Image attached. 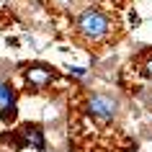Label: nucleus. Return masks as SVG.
I'll list each match as a JSON object with an SVG mask.
<instances>
[{"mask_svg":"<svg viewBox=\"0 0 152 152\" xmlns=\"http://www.w3.org/2000/svg\"><path fill=\"white\" fill-rule=\"evenodd\" d=\"M75 34L88 44H103L113 34V21L111 16L101 8H83L75 18Z\"/></svg>","mask_w":152,"mask_h":152,"instance_id":"obj_1","label":"nucleus"},{"mask_svg":"<svg viewBox=\"0 0 152 152\" xmlns=\"http://www.w3.org/2000/svg\"><path fill=\"white\" fill-rule=\"evenodd\" d=\"M124 111V101L111 90H90L83 101V113L96 124H113Z\"/></svg>","mask_w":152,"mask_h":152,"instance_id":"obj_2","label":"nucleus"},{"mask_svg":"<svg viewBox=\"0 0 152 152\" xmlns=\"http://www.w3.org/2000/svg\"><path fill=\"white\" fill-rule=\"evenodd\" d=\"M5 142L13 147V150L23 152V150H36V152H47V132L41 124H34V121H26L13 132V137L5 134L3 137Z\"/></svg>","mask_w":152,"mask_h":152,"instance_id":"obj_3","label":"nucleus"},{"mask_svg":"<svg viewBox=\"0 0 152 152\" xmlns=\"http://www.w3.org/2000/svg\"><path fill=\"white\" fill-rule=\"evenodd\" d=\"M21 75H23L26 93H44V90L54 83L57 70L52 64H47V62H28V64H23Z\"/></svg>","mask_w":152,"mask_h":152,"instance_id":"obj_4","label":"nucleus"},{"mask_svg":"<svg viewBox=\"0 0 152 152\" xmlns=\"http://www.w3.org/2000/svg\"><path fill=\"white\" fill-rule=\"evenodd\" d=\"M18 119V88L8 77H0V121L13 124Z\"/></svg>","mask_w":152,"mask_h":152,"instance_id":"obj_5","label":"nucleus"},{"mask_svg":"<svg viewBox=\"0 0 152 152\" xmlns=\"http://www.w3.org/2000/svg\"><path fill=\"white\" fill-rule=\"evenodd\" d=\"M139 77H144V80H152V52H150V54H144L142 64H139Z\"/></svg>","mask_w":152,"mask_h":152,"instance_id":"obj_6","label":"nucleus"},{"mask_svg":"<svg viewBox=\"0 0 152 152\" xmlns=\"http://www.w3.org/2000/svg\"><path fill=\"white\" fill-rule=\"evenodd\" d=\"M67 72H70V77H75V80H85L88 77V70L85 67H67Z\"/></svg>","mask_w":152,"mask_h":152,"instance_id":"obj_7","label":"nucleus"},{"mask_svg":"<svg viewBox=\"0 0 152 152\" xmlns=\"http://www.w3.org/2000/svg\"><path fill=\"white\" fill-rule=\"evenodd\" d=\"M139 98H142V103H144V106H147V108L152 111V88H144L142 93H139Z\"/></svg>","mask_w":152,"mask_h":152,"instance_id":"obj_8","label":"nucleus"},{"mask_svg":"<svg viewBox=\"0 0 152 152\" xmlns=\"http://www.w3.org/2000/svg\"><path fill=\"white\" fill-rule=\"evenodd\" d=\"M129 23H132V26H139V16H137L134 10H132V13H129Z\"/></svg>","mask_w":152,"mask_h":152,"instance_id":"obj_9","label":"nucleus"}]
</instances>
